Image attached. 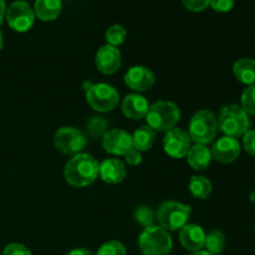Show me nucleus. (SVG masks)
I'll return each mask as SVG.
<instances>
[{
    "label": "nucleus",
    "instance_id": "obj_2",
    "mask_svg": "<svg viewBox=\"0 0 255 255\" xmlns=\"http://www.w3.org/2000/svg\"><path fill=\"white\" fill-rule=\"evenodd\" d=\"M218 128L226 136L232 138L243 137L251 129V119L243 109L238 105H228L224 106L219 112L217 119Z\"/></svg>",
    "mask_w": 255,
    "mask_h": 255
},
{
    "label": "nucleus",
    "instance_id": "obj_6",
    "mask_svg": "<svg viewBox=\"0 0 255 255\" xmlns=\"http://www.w3.org/2000/svg\"><path fill=\"white\" fill-rule=\"evenodd\" d=\"M218 132L216 115L209 110H201L192 116L188 134L192 142L197 144H208L214 141Z\"/></svg>",
    "mask_w": 255,
    "mask_h": 255
},
{
    "label": "nucleus",
    "instance_id": "obj_10",
    "mask_svg": "<svg viewBox=\"0 0 255 255\" xmlns=\"http://www.w3.org/2000/svg\"><path fill=\"white\" fill-rule=\"evenodd\" d=\"M192 147V139L188 132L174 127L171 131L166 132L163 138V149L172 158L181 159L187 156Z\"/></svg>",
    "mask_w": 255,
    "mask_h": 255
},
{
    "label": "nucleus",
    "instance_id": "obj_1",
    "mask_svg": "<svg viewBox=\"0 0 255 255\" xmlns=\"http://www.w3.org/2000/svg\"><path fill=\"white\" fill-rule=\"evenodd\" d=\"M100 163L87 153H77L66 162L64 168L65 181L72 187L84 188L96 181Z\"/></svg>",
    "mask_w": 255,
    "mask_h": 255
},
{
    "label": "nucleus",
    "instance_id": "obj_21",
    "mask_svg": "<svg viewBox=\"0 0 255 255\" xmlns=\"http://www.w3.org/2000/svg\"><path fill=\"white\" fill-rule=\"evenodd\" d=\"M156 141V131L151 128L148 125L141 126L132 134V146L139 152H146L152 148Z\"/></svg>",
    "mask_w": 255,
    "mask_h": 255
},
{
    "label": "nucleus",
    "instance_id": "obj_22",
    "mask_svg": "<svg viewBox=\"0 0 255 255\" xmlns=\"http://www.w3.org/2000/svg\"><path fill=\"white\" fill-rule=\"evenodd\" d=\"M211 181L203 176H193L189 181V191L192 196L198 199H207L212 193Z\"/></svg>",
    "mask_w": 255,
    "mask_h": 255
},
{
    "label": "nucleus",
    "instance_id": "obj_35",
    "mask_svg": "<svg viewBox=\"0 0 255 255\" xmlns=\"http://www.w3.org/2000/svg\"><path fill=\"white\" fill-rule=\"evenodd\" d=\"M5 15H6V2L5 0H0V25L4 21Z\"/></svg>",
    "mask_w": 255,
    "mask_h": 255
},
{
    "label": "nucleus",
    "instance_id": "obj_12",
    "mask_svg": "<svg viewBox=\"0 0 255 255\" xmlns=\"http://www.w3.org/2000/svg\"><path fill=\"white\" fill-rule=\"evenodd\" d=\"M212 158L223 164L232 163L241 154V143L237 138L224 136L217 139L211 148Z\"/></svg>",
    "mask_w": 255,
    "mask_h": 255
},
{
    "label": "nucleus",
    "instance_id": "obj_9",
    "mask_svg": "<svg viewBox=\"0 0 255 255\" xmlns=\"http://www.w3.org/2000/svg\"><path fill=\"white\" fill-rule=\"evenodd\" d=\"M86 142V136L75 127H61L54 136L55 148L67 156L81 153Z\"/></svg>",
    "mask_w": 255,
    "mask_h": 255
},
{
    "label": "nucleus",
    "instance_id": "obj_32",
    "mask_svg": "<svg viewBox=\"0 0 255 255\" xmlns=\"http://www.w3.org/2000/svg\"><path fill=\"white\" fill-rule=\"evenodd\" d=\"M243 147L251 156L255 157V129H249L243 136Z\"/></svg>",
    "mask_w": 255,
    "mask_h": 255
},
{
    "label": "nucleus",
    "instance_id": "obj_24",
    "mask_svg": "<svg viewBox=\"0 0 255 255\" xmlns=\"http://www.w3.org/2000/svg\"><path fill=\"white\" fill-rule=\"evenodd\" d=\"M87 133L92 137V138H100L104 137L105 133L109 131V121L102 116H94L87 121Z\"/></svg>",
    "mask_w": 255,
    "mask_h": 255
},
{
    "label": "nucleus",
    "instance_id": "obj_13",
    "mask_svg": "<svg viewBox=\"0 0 255 255\" xmlns=\"http://www.w3.org/2000/svg\"><path fill=\"white\" fill-rule=\"evenodd\" d=\"M156 82L154 74L144 66H132L125 75V84L131 90L143 92L151 89Z\"/></svg>",
    "mask_w": 255,
    "mask_h": 255
},
{
    "label": "nucleus",
    "instance_id": "obj_36",
    "mask_svg": "<svg viewBox=\"0 0 255 255\" xmlns=\"http://www.w3.org/2000/svg\"><path fill=\"white\" fill-rule=\"evenodd\" d=\"M189 255H211L208 253L207 251H203V249H201V251H197V252H192Z\"/></svg>",
    "mask_w": 255,
    "mask_h": 255
},
{
    "label": "nucleus",
    "instance_id": "obj_38",
    "mask_svg": "<svg viewBox=\"0 0 255 255\" xmlns=\"http://www.w3.org/2000/svg\"><path fill=\"white\" fill-rule=\"evenodd\" d=\"M254 231H255V224H254Z\"/></svg>",
    "mask_w": 255,
    "mask_h": 255
},
{
    "label": "nucleus",
    "instance_id": "obj_30",
    "mask_svg": "<svg viewBox=\"0 0 255 255\" xmlns=\"http://www.w3.org/2000/svg\"><path fill=\"white\" fill-rule=\"evenodd\" d=\"M2 255H31V252L20 243H10L4 248Z\"/></svg>",
    "mask_w": 255,
    "mask_h": 255
},
{
    "label": "nucleus",
    "instance_id": "obj_34",
    "mask_svg": "<svg viewBox=\"0 0 255 255\" xmlns=\"http://www.w3.org/2000/svg\"><path fill=\"white\" fill-rule=\"evenodd\" d=\"M66 255H95V254L92 253L91 251H89V249L76 248V249H72V251H70Z\"/></svg>",
    "mask_w": 255,
    "mask_h": 255
},
{
    "label": "nucleus",
    "instance_id": "obj_3",
    "mask_svg": "<svg viewBox=\"0 0 255 255\" xmlns=\"http://www.w3.org/2000/svg\"><path fill=\"white\" fill-rule=\"evenodd\" d=\"M147 125L153 131L168 132L181 120V111L172 101H158L151 105L146 115Z\"/></svg>",
    "mask_w": 255,
    "mask_h": 255
},
{
    "label": "nucleus",
    "instance_id": "obj_28",
    "mask_svg": "<svg viewBox=\"0 0 255 255\" xmlns=\"http://www.w3.org/2000/svg\"><path fill=\"white\" fill-rule=\"evenodd\" d=\"M126 247L119 241L106 242L100 247L96 255H126Z\"/></svg>",
    "mask_w": 255,
    "mask_h": 255
},
{
    "label": "nucleus",
    "instance_id": "obj_20",
    "mask_svg": "<svg viewBox=\"0 0 255 255\" xmlns=\"http://www.w3.org/2000/svg\"><path fill=\"white\" fill-rule=\"evenodd\" d=\"M233 74L239 82L244 85L255 84V60L249 57L239 59L233 65Z\"/></svg>",
    "mask_w": 255,
    "mask_h": 255
},
{
    "label": "nucleus",
    "instance_id": "obj_8",
    "mask_svg": "<svg viewBox=\"0 0 255 255\" xmlns=\"http://www.w3.org/2000/svg\"><path fill=\"white\" fill-rule=\"evenodd\" d=\"M7 25L17 32H26L35 22L34 9L24 0H15L6 7L5 15Z\"/></svg>",
    "mask_w": 255,
    "mask_h": 255
},
{
    "label": "nucleus",
    "instance_id": "obj_14",
    "mask_svg": "<svg viewBox=\"0 0 255 255\" xmlns=\"http://www.w3.org/2000/svg\"><path fill=\"white\" fill-rule=\"evenodd\" d=\"M121 52L117 47L104 45L96 52V66L104 75H112L121 66Z\"/></svg>",
    "mask_w": 255,
    "mask_h": 255
},
{
    "label": "nucleus",
    "instance_id": "obj_33",
    "mask_svg": "<svg viewBox=\"0 0 255 255\" xmlns=\"http://www.w3.org/2000/svg\"><path fill=\"white\" fill-rule=\"evenodd\" d=\"M125 159H126L127 163L131 164V166H137V164H139L142 162V154L141 152L137 151V149L131 148L126 154H125Z\"/></svg>",
    "mask_w": 255,
    "mask_h": 255
},
{
    "label": "nucleus",
    "instance_id": "obj_5",
    "mask_svg": "<svg viewBox=\"0 0 255 255\" xmlns=\"http://www.w3.org/2000/svg\"><path fill=\"white\" fill-rule=\"evenodd\" d=\"M191 207L176 201H166L161 203L156 213L158 226L167 232L181 231L188 223Z\"/></svg>",
    "mask_w": 255,
    "mask_h": 255
},
{
    "label": "nucleus",
    "instance_id": "obj_37",
    "mask_svg": "<svg viewBox=\"0 0 255 255\" xmlns=\"http://www.w3.org/2000/svg\"><path fill=\"white\" fill-rule=\"evenodd\" d=\"M2 47H4V35H2L1 30H0V51H1Z\"/></svg>",
    "mask_w": 255,
    "mask_h": 255
},
{
    "label": "nucleus",
    "instance_id": "obj_25",
    "mask_svg": "<svg viewBox=\"0 0 255 255\" xmlns=\"http://www.w3.org/2000/svg\"><path fill=\"white\" fill-rule=\"evenodd\" d=\"M126 37L127 31L122 25H111L106 31V40L109 42V45H111V46H120V45H122L126 41Z\"/></svg>",
    "mask_w": 255,
    "mask_h": 255
},
{
    "label": "nucleus",
    "instance_id": "obj_27",
    "mask_svg": "<svg viewBox=\"0 0 255 255\" xmlns=\"http://www.w3.org/2000/svg\"><path fill=\"white\" fill-rule=\"evenodd\" d=\"M242 109L246 111L247 115L255 116V84L247 87L243 91L241 97Z\"/></svg>",
    "mask_w": 255,
    "mask_h": 255
},
{
    "label": "nucleus",
    "instance_id": "obj_11",
    "mask_svg": "<svg viewBox=\"0 0 255 255\" xmlns=\"http://www.w3.org/2000/svg\"><path fill=\"white\" fill-rule=\"evenodd\" d=\"M102 147L105 151L114 156H125L132 146V136L121 128L109 129L102 137Z\"/></svg>",
    "mask_w": 255,
    "mask_h": 255
},
{
    "label": "nucleus",
    "instance_id": "obj_29",
    "mask_svg": "<svg viewBox=\"0 0 255 255\" xmlns=\"http://www.w3.org/2000/svg\"><path fill=\"white\" fill-rule=\"evenodd\" d=\"M182 2L191 11L201 12L209 6L211 0H182Z\"/></svg>",
    "mask_w": 255,
    "mask_h": 255
},
{
    "label": "nucleus",
    "instance_id": "obj_18",
    "mask_svg": "<svg viewBox=\"0 0 255 255\" xmlns=\"http://www.w3.org/2000/svg\"><path fill=\"white\" fill-rule=\"evenodd\" d=\"M35 17L41 21H54L59 17L62 10L61 0H35L34 4Z\"/></svg>",
    "mask_w": 255,
    "mask_h": 255
},
{
    "label": "nucleus",
    "instance_id": "obj_26",
    "mask_svg": "<svg viewBox=\"0 0 255 255\" xmlns=\"http://www.w3.org/2000/svg\"><path fill=\"white\" fill-rule=\"evenodd\" d=\"M134 221L142 226L143 228H148V227L154 226V221H156V213L151 207L141 206L134 211Z\"/></svg>",
    "mask_w": 255,
    "mask_h": 255
},
{
    "label": "nucleus",
    "instance_id": "obj_31",
    "mask_svg": "<svg viewBox=\"0 0 255 255\" xmlns=\"http://www.w3.org/2000/svg\"><path fill=\"white\" fill-rule=\"evenodd\" d=\"M236 0H211V6L217 12H228L234 7Z\"/></svg>",
    "mask_w": 255,
    "mask_h": 255
},
{
    "label": "nucleus",
    "instance_id": "obj_23",
    "mask_svg": "<svg viewBox=\"0 0 255 255\" xmlns=\"http://www.w3.org/2000/svg\"><path fill=\"white\" fill-rule=\"evenodd\" d=\"M204 248L211 255H219L226 248V237L221 231H212L206 236Z\"/></svg>",
    "mask_w": 255,
    "mask_h": 255
},
{
    "label": "nucleus",
    "instance_id": "obj_17",
    "mask_svg": "<svg viewBox=\"0 0 255 255\" xmlns=\"http://www.w3.org/2000/svg\"><path fill=\"white\" fill-rule=\"evenodd\" d=\"M149 104L138 94L127 95L122 101V112L129 120H141L146 117Z\"/></svg>",
    "mask_w": 255,
    "mask_h": 255
},
{
    "label": "nucleus",
    "instance_id": "obj_19",
    "mask_svg": "<svg viewBox=\"0 0 255 255\" xmlns=\"http://www.w3.org/2000/svg\"><path fill=\"white\" fill-rule=\"evenodd\" d=\"M212 153L211 148L206 144H194L191 147V149L187 153V162L189 166L196 171H203L208 168L212 162Z\"/></svg>",
    "mask_w": 255,
    "mask_h": 255
},
{
    "label": "nucleus",
    "instance_id": "obj_7",
    "mask_svg": "<svg viewBox=\"0 0 255 255\" xmlns=\"http://www.w3.org/2000/svg\"><path fill=\"white\" fill-rule=\"evenodd\" d=\"M86 101L97 112H110L119 105L120 96L114 86L107 84L91 85L86 91Z\"/></svg>",
    "mask_w": 255,
    "mask_h": 255
},
{
    "label": "nucleus",
    "instance_id": "obj_15",
    "mask_svg": "<svg viewBox=\"0 0 255 255\" xmlns=\"http://www.w3.org/2000/svg\"><path fill=\"white\" fill-rule=\"evenodd\" d=\"M206 236V232L201 226L187 223L179 232V242L187 251L197 252L204 248Z\"/></svg>",
    "mask_w": 255,
    "mask_h": 255
},
{
    "label": "nucleus",
    "instance_id": "obj_4",
    "mask_svg": "<svg viewBox=\"0 0 255 255\" xmlns=\"http://www.w3.org/2000/svg\"><path fill=\"white\" fill-rule=\"evenodd\" d=\"M139 251L143 255H168L173 242L169 232L159 226L144 228L138 237Z\"/></svg>",
    "mask_w": 255,
    "mask_h": 255
},
{
    "label": "nucleus",
    "instance_id": "obj_16",
    "mask_svg": "<svg viewBox=\"0 0 255 255\" xmlns=\"http://www.w3.org/2000/svg\"><path fill=\"white\" fill-rule=\"evenodd\" d=\"M99 176L109 184H117L125 181L127 176L126 167L117 158H107L99 167Z\"/></svg>",
    "mask_w": 255,
    "mask_h": 255
}]
</instances>
